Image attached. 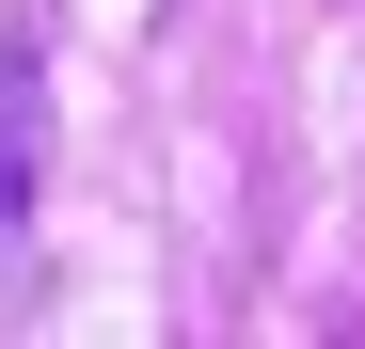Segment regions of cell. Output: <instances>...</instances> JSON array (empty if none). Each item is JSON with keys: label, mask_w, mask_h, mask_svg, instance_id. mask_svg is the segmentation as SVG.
<instances>
[{"label": "cell", "mask_w": 365, "mask_h": 349, "mask_svg": "<svg viewBox=\"0 0 365 349\" xmlns=\"http://www.w3.org/2000/svg\"><path fill=\"white\" fill-rule=\"evenodd\" d=\"M32 207H48V16L0 32V254H32Z\"/></svg>", "instance_id": "obj_1"}]
</instances>
